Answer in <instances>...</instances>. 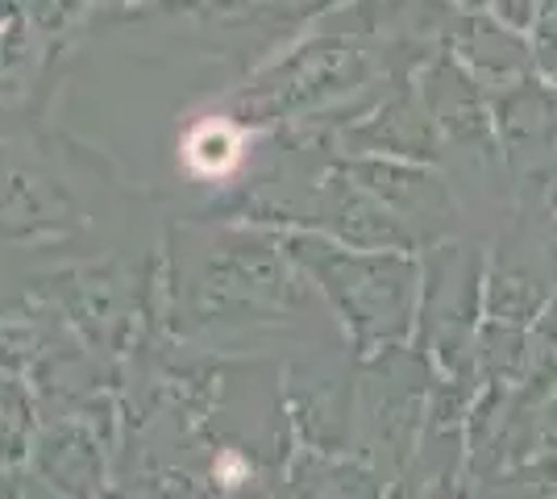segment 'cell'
Here are the masks:
<instances>
[{
  "mask_svg": "<svg viewBox=\"0 0 557 499\" xmlns=\"http://www.w3.org/2000/svg\"><path fill=\"white\" fill-rule=\"evenodd\" d=\"M237 150H242V142H237V134L225 121H205L187 138V163L196 166L200 175H225L237 163Z\"/></svg>",
  "mask_w": 557,
  "mask_h": 499,
  "instance_id": "obj_1",
  "label": "cell"
}]
</instances>
